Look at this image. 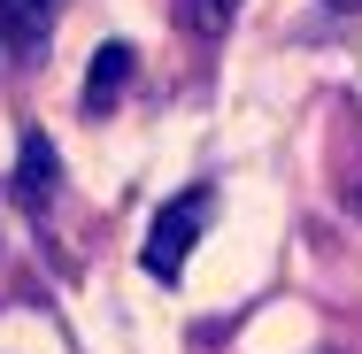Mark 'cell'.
<instances>
[{
  "label": "cell",
  "instance_id": "cell-1",
  "mask_svg": "<svg viewBox=\"0 0 362 354\" xmlns=\"http://www.w3.org/2000/svg\"><path fill=\"white\" fill-rule=\"evenodd\" d=\"M209 208H216V193H209V185H193L185 201H170V208L154 216V231H146V270H154V278H177V270L193 262Z\"/></svg>",
  "mask_w": 362,
  "mask_h": 354
},
{
  "label": "cell",
  "instance_id": "cell-2",
  "mask_svg": "<svg viewBox=\"0 0 362 354\" xmlns=\"http://www.w3.org/2000/svg\"><path fill=\"white\" fill-rule=\"evenodd\" d=\"M62 23V0H0V54L8 62H31Z\"/></svg>",
  "mask_w": 362,
  "mask_h": 354
},
{
  "label": "cell",
  "instance_id": "cell-3",
  "mask_svg": "<svg viewBox=\"0 0 362 354\" xmlns=\"http://www.w3.org/2000/svg\"><path fill=\"white\" fill-rule=\"evenodd\" d=\"M16 201L23 208H47L54 201V185H62V162H54V139L47 131H23V146H16Z\"/></svg>",
  "mask_w": 362,
  "mask_h": 354
},
{
  "label": "cell",
  "instance_id": "cell-4",
  "mask_svg": "<svg viewBox=\"0 0 362 354\" xmlns=\"http://www.w3.org/2000/svg\"><path fill=\"white\" fill-rule=\"evenodd\" d=\"M132 77H139V54H132L124 39H108V47L93 54V70H85V116H108V108L132 93Z\"/></svg>",
  "mask_w": 362,
  "mask_h": 354
},
{
  "label": "cell",
  "instance_id": "cell-5",
  "mask_svg": "<svg viewBox=\"0 0 362 354\" xmlns=\"http://www.w3.org/2000/svg\"><path fill=\"white\" fill-rule=\"evenodd\" d=\"M177 8V23L193 31V39H223L231 23H239V0H170Z\"/></svg>",
  "mask_w": 362,
  "mask_h": 354
},
{
  "label": "cell",
  "instance_id": "cell-6",
  "mask_svg": "<svg viewBox=\"0 0 362 354\" xmlns=\"http://www.w3.org/2000/svg\"><path fill=\"white\" fill-rule=\"evenodd\" d=\"M347 208H355V216H362V185H347Z\"/></svg>",
  "mask_w": 362,
  "mask_h": 354
},
{
  "label": "cell",
  "instance_id": "cell-7",
  "mask_svg": "<svg viewBox=\"0 0 362 354\" xmlns=\"http://www.w3.org/2000/svg\"><path fill=\"white\" fill-rule=\"evenodd\" d=\"M332 8H347V16H355V8H362V0H332Z\"/></svg>",
  "mask_w": 362,
  "mask_h": 354
}]
</instances>
